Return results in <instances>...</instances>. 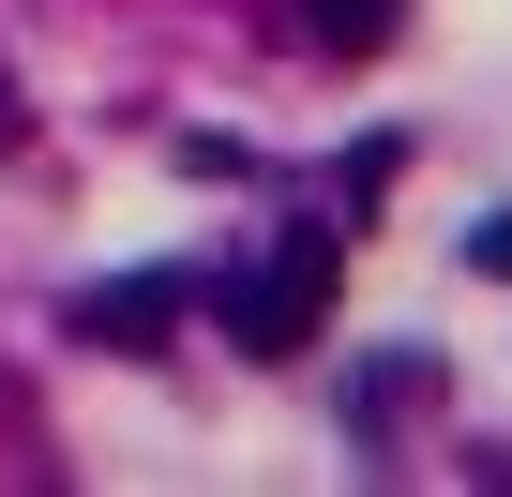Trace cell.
<instances>
[{
    "label": "cell",
    "mask_w": 512,
    "mask_h": 497,
    "mask_svg": "<svg viewBox=\"0 0 512 497\" xmlns=\"http://www.w3.org/2000/svg\"><path fill=\"white\" fill-rule=\"evenodd\" d=\"M332 272H347V226H287L272 257H256V272L226 287V332H241L256 362H287V347H317V317H332Z\"/></svg>",
    "instance_id": "6da1fadb"
},
{
    "label": "cell",
    "mask_w": 512,
    "mask_h": 497,
    "mask_svg": "<svg viewBox=\"0 0 512 497\" xmlns=\"http://www.w3.org/2000/svg\"><path fill=\"white\" fill-rule=\"evenodd\" d=\"M196 302V272H121V287H91L76 302V332L91 347H166V317Z\"/></svg>",
    "instance_id": "7a4b0ae2"
},
{
    "label": "cell",
    "mask_w": 512,
    "mask_h": 497,
    "mask_svg": "<svg viewBox=\"0 0 512 497\" xmlns=\"http://www.w3.org/2000/svg\"><path fill=\"white\" fill-rule=\"evenodd\" d=\"M302 16H317V46H377V31H392V0H302Z\"/></svg>",
    "instance_id": "3957f363"
},
{
    "label": "cell",
    "mask_w": 512,
    "mask_h": 497,
    "mask_svg": "<svg viewBox=\"0 0 512 497\" xmlns=\"http://www.w3.org/2000/svg\"><path fill=\"white\" fill-rule=\"evenodd\" d=\"M467 272H497V287H512V211H497V226H467Z\"/></svg>",
    "instance_id": "277c9868"
},
{
    "label": "cell",
    "mask_w": 512,
    "mask_h": 497,
    "mask_svg": "<svg viewBox=\"0 0 512 497\" xmlns=\"http://www.w3.org/2000/svg\"><path fill=\"white\" fill-rule=\"evenodd\" d=\"M16 136H31V106H16V76H0V151H16Z\"/></svg>",
    "instance_id": "5b68a950"
}]
</instances>
